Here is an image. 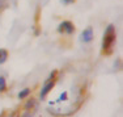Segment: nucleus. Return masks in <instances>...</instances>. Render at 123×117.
<instances>
[{
  "label": "nucleus",
  "mask_w": 123,
  "mask_h": 117,
  "mask_svg": "<svg viewBox=\"0 0 123 117\" xmlns=\"http://www.w3.org/2000/svg\"><path fill=\"white\" fill-rule=\"evenodd\" d=\"M68 100V92H62L60 95H59V97L56 99V100H55V103L54 101H51V103H50V105H54V104H56V103H64V101H67Z\"/></svg>",
  "instance_id": "nucleus-8"
},
{
  "label": "nucleus",
  "mask_w": 123,
  "mask_h": 117,
  "mask_svg": "<svg viewBox=\"0 0 123 117\" xmlns=\"http://www.w3.org/2000/svg\"><path fill=\"white\" fill-rule=\"evenodd\" d=\"M38 108V100L36 97H26L25 99V103H24V110H31L34 112Z\"/></svg>",
  "instance_id": "nucleus-5"
},
{
  "label": "nucleus",
  "mask_w": 123,
  "mask_h": 117,
  "mask_svg": "<svg viewBox=\"0 0 123 117\" xmlns=\"http://www.w3.org/2000/svg\"><path fill=\"white\" fill-rule=\"evenodd\" d=\"M8 88V83H7V78L4 75H0V93H4Z\"/></svg>",
  "instance_id": "nucleus-9"
},
{
  "label": "nucleus",
  "mask_w": 123,
  "mask_h": 117,
  "mask_svg": "<svg viewBox=\"0 0 123 117\" xmlns=\"http://www.w3.org/2000/svg\"><path fill=\"white\" fill-rule=\"evenodd\" d=\"M75 30L76 26L71 20H63L56 26V32L59 34H63V36H72L75 33Z\"/></svg>",
  "instance_id": "nucleus-3"
},
{
  "label": "nucleus",
  "mask_w": 123,
  "mask_h": 117,
  "mask_svg": "<svg viewBox=\"0 0 123 117\" xmlns=\"http://www.w3.org/2000/svg\"><path fill=\"white\" fill-rule=\"evenodd\" d=\"M76 0H60V4L62 5H72L75 4Z\"/></svg>",
  "instance_id": "nucleus-12"
},
{
  "label": "nucleus",
  "mask_w": 123,
  "mask_h": 117,
  "mask_svg": "<svg viewBox=\"0 0 123 117\" xmlns=\"http://www.w3.org/2000/svg\"><path fill=\"white\" fill-rule=\"evenodd\" d=\"M56 76H58V70H52L49 74V76L45 79V82L42 83V87L39 89V95H38L39 100H45L49 96V93L54 89L55 84H56Z\"/></svg>",
  "instance_id": "nucleus-2"
},
{
  "label": "nucleus",
  "mask_w": 123,
  "mask_h": 117,
  "mask_svg": "<svg viewBox=\"0 0 123 117\" xmlns=\"http://www.w3.org/2000/svg\"><path fill=\"white\" fill-rule=\"evenodd\" d=\"M93 40H94V30L92 26H86L79 36V41L81 43H90Z\"/></svg>",
  "instance_id": "nucleus-4"
},
{
  "label": "nucleus",
  "mask_w": 123,
  "mask_h": 117,
  "mask_svg": "<svg viewBox=\"0 0 123 117\" xmlns=\"http://www.w3.org/2000/svg\"><path fill=\"white\" fill-rule=\"evenodd\" d=\"M5 5V0H0V11L3 9V7Z\"/></svg>",
  "instance_id": "nucleus-13"
},
{
  "label": "nucleus",
  "mask_w": 123,
  "mask_h": 117,
  "mask_svg": "<svg viewBox=\"0 0 123 117\" xmlns=\"http://www.w3.org/2000/svg\"><path fill=\"white\" fill-rule=\"evenodd\" d=\"M18 117H34V112H31V110H22L18 115Z\"/></svg>",
  "instance_id": "nucleus-11"
},
{
  "label": "nucleus",
  "mask_w": 123,
  "mask_h": 117,
  "mask_svg": "<svg viewBox=\"0 0 123 117\" xmlns=\"http://www.w3.org/2000/svg\"><path fill=\"white\" fill-rule=\"evenodd\" d=\"M9 58V53L5 48H0V65H4Z\"/></svg>",
  "instance_id": "nucleus-7"
},
{
  "label": "nucleus",
  "mask_w": 123,
  "mask_h": 117,
  "mask_svg": "<svg viewBox=\"0 0 123 117\" xmlns=\"http://www.w3.org/2000/svg\"><path fill=\"white\" fill-rule=\"evenodd\" d=\"M122 70V59L121 58H117L113 62V71L114 72H119Z\"/></svg>",
  "instance_id": "nucleus-10"
},
{
  "label": "nucleus",
  "mask_w": 123,
  "mask_h": 117,
  "mask_svg": "<svg viewBox=\"0 0 123 117\" xmlns=\"http://www.w3.org/2000/svg\"><path fill=\"white\" fill-rule=\"evenodd\" d=\"M30 93H31V89L29 88V87H25V88H22V89L18 91V93H17V99H18V100H25L26 97L30 96Z\"/></svg>",
  "instance_id": "nucleus-6"
},
{
  "label": "nucleus",
  "mask_w": 123,
  "mask_h": 117,
  "mask_svg": "<svg viewBox=\"0 0 123 117\" xmlns=\"http://www.w3.org/2000/svg\"><path fill=\"white\" fill-rule=\"evenodd\" d=\"M117 42V28L114 24H107L104 30V36L101 41V51L105 55H110L114 51V46Z\"/></svg>",
  "instance_id": "nucleus-1"
}]
</instances>
